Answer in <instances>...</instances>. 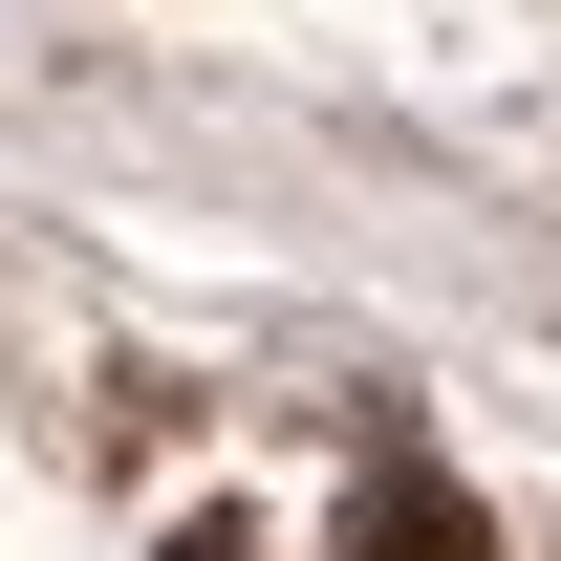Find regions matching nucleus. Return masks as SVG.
<instances>
[{"label":"nucleus","mask_w":561,"mask_h":561,"mask_svg":"<svg viewBox=\"0 0 561 561\" xmlns=\"http://www.w3.org/2000/svg\"><path fill=\"white\" fill-rule=\"evenodd\" d=\"M346 561H496V518H476L454 476H367V496H346Z\"/></svg>","instance_id":"nucleus-1"},{"label":"nucleus","mask_w":561,"mask_h":561,"mask_svg":"<svg viewBox=\"0 0 561 561\" xmlns=\"http://www.w3.org/2000/svg\"><path fill=\"white\" fill-rule=\"evenodd\" d=\"M151 561H260V540H238V518H173V540H151Z\"/></svg>","instance_id":"nucleus-2"}]
</instances>
